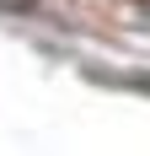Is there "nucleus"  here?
I'll use <instances>...</instances> for the list:
<instances>
[{"instance_id": "nucleus-1", "label": "nucleus", "mask_w": 150, "mask_h": 156, "mask_svg": "<svg viewBox=\"0 0 150 156\" xmlns=\"http://www.w3.org/2000/svg\"><path fill=\"white\" fill-rule=\"evenodd\" d=\"M38 11V0H0V16H27Z\"/></svg>"}, {"instance_id": "nucleus-2", "label": "nucleus", "mask_w": 150, "mask_h": 156, "mask_svg": "<svg viewBox=\"0 0 150 156\" xmlns=\"http://www.w3.org/2000/svg\"><path fill=\"white\" fill-rule=\"evenodd\" d=\"M123 86H134V92H150V76H123Z\"/></svg>"}]
</instances>
